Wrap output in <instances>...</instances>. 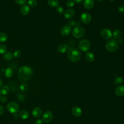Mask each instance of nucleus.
Returning a JSON list of instances; mask_svg holds the SVG:
<instances>
[{"label":"nucleus","mask_w":124,"mask_h":124,"mask_svg":"<svg viewBox=\"0 0 124 124\" xmlns=\"http://www.w3.org/2000/svg\"><path fill=\"white\" fill-rule=\"evenodd\" d=\"M48 4L52 7H56L59 3V0H47Z\"/></svg>","instance_id":"nucleus-20"},{"label":"nucleus","mask_w":124,"mask_h":124,"mask_svg":"<svg viewBox=\"0 0 124 124\" xmlns=\"http://www.w3.org/2000/svg\"><path fill=\"white\" fill-rule=\"evenodd\" d=\"M74 1L75 2H76V3H80V2H82L83 1V0H74Z\"/></svg>","instance_id":"nucleus-40"},{"label":"nucleus","mask_w":124,"mask_h":124,"mask_svg":"<svg viewBox=\"0 0 124 124\" xmlns=\"http://www.w3.org/2000/svg\"><path fill=\"white\" fill-rule=\"evenodd\" d=\"M123 80H124L123 78L122 77H118L115 78V79L114 80V83L115 84H120L123 83Z\"/></svg>","instance_id":"nucleus-27"},{"label":"nucleus","mask_w":124,"mask_h":124,"mask_svg":"<svg viewBox=\"0 0 124 124\" xmlns=\"http://www.w3.org/2000/svg\"><path fill=\"white\" fill-rule=\"evenodd\" d=\"M81 21L84 24H88L92 20V16L88 13H84L80 16Z\"/></svg>","instance_id":"nucleus-9"},{"label":"nucleus","mask_w":124,"mask_h":124,"mask_svg":"<svg viewBox=\"0 0 124 124\" xmlns=\"http://www.w3.org/2000/svg\"><path fill=\"white\" fill-rule=\"evenodd\" d=\"M110 1H114V0H109Z\"/></svg>","instance_id":"nucleus-42"},{"label":"nucleus","mask_w":124,"mask_h":124,"mask_svg":"<svg viewBox=\"0 0 124 124\" xmlns=\"http://www.w3.org/2000/svg\"><path fill=\"white\" fill-rule=\"evenodd\" d=\"M4 111V108L1 105H0V116L3 113Z\"/></svg>","instance_id":"nucleus-37"},{"label":"nucleus","mask_w":124,"mask_h":124,"mask_svg":"<svg viewBox=\"0 0 124 124\" xmlns=\"http://www.w3.org/2000/svg\"><path fill=\"white\" fill-rule=\"evenodd\" d=\"M71 27L69 25H65L63 26L60 31L61 33L63 36H67L70 34L71 32Z\"/></svg>","instance_id":"nucleus-10"},{"label":"nucleus","mask_w":124,"mask_h":124,"mask_svg":"<svg viewBox=\"0 0 124 124\" xmlns=\"http://www.w3.org/2000/svg\"><path fill=\"white\" fill-rule=\"evenodd\" d=\"M19 107L18 105L16 103L11 102L9 103L7 105V110L11 113H16L19 110Z\"/></svg>","instance_id":"nucleus-5"},{"label":"nucleus","mask_w":124,"mask_h":124,"mask_svg":"<svg viewBox=\"0 0 124 124\" xmlns=\"http://www.w3.org/2000/svg\"><path fill=\"white\" fill-rule=\"evenodd\" d=\"M53 118V114L50 111H45L42 116V120L45 123H48L50 122Z\"/></svg>","instance_id":"nucleus-8"},{"label":"nucleus","mask_w":124,"mask_h":124,"mask_svg":"<svg viewBox=\"0 0 124 124\" xmlns=\"http://www.w3.org/2000/svg\"><path fill=\"white\" fill-rule=\"evenodd\" d=\"M15 1L19 5H23L27 2V0H15Z\"/></svg>","instance_id":"nucleus-33"},{"label":"nucleus","mask_w":124,"mask_h":124,"mask_svg":"<svg viewBox=\"0 0 124 124\" xmlns=\"http://www.w3.org/2000/svg\"><path fill=\"white\" fill-rule=\"evenodd\" d=\"M121 35V32L120 30H119L118 29H116L115 31H114L113 34H112L113 37L114 38V39H119Z\"/></svg>","instance_id":"nucleus-23"},{"label":"nucleus","mask_w":124,"mask_h":124,"mask_svg":"<svg viewBox=\"0 0 124 124\" xmlns=\"http://www.w3.org/2000/svg\"><path fill=\"white\" fill-rule=\"evenodd\" d=\"M67 56L70 61L72 62H77L80 59L81 53L77 49L70 48L68 50Z\"/></svg>","instance_id":"nucleus-2"},{"label":"nucleus","mask_w":124,"mask_h":124,"mask_svg":"<svg viewBox=\"0 0 124 124\" xmlns=\"http://www.w3.org/2000/svg\"><path fill=\"white\" fill-rule=\"evenodd\" d=\"M28 3L29 6L32 7H34L36 6L37 2L36 0H29L28 1Z\"/></svg>","instance_id":"nucleus-28"},{"label":"nucleus","mask_w":124,"mask_h":124,"mask_svg":"<svg viewBox=\"0 0 124 124\" xmlns=\"http://www.w3.org/2000/svg\"></svg>","instance_id":"nucleus-44"},{"label":"nucleus","mask_w":124,"mask_h":124,"mask_svg":"<svg viewBox=\"0 0 124 124\" xmlns=\"http://www.w3.org/2000/svg\"><path fill=\"white\" fill-rule=\"evenodd\" d=\"M118 11L120 13H124V5H121L118 8Z\"/></svg>","instance_id":"nucleus-36"},{"label":"nucleus","mask_w":124,"mask_h":124,"mask_svg":"<svg viewBox=\"0 0 124 124\" xmlns=\"http://www.w3.org/2000/svg\"><path fill=\"white\" fill-rule=\"evenodd\" d=\"M85 59L89 62H93L95 59L94 55L91 52H87L85 54Z\"/></svg>","instance_id":"nucleus-18"},{"label":"nucleus","mask_w":124,"mask_h":124,"mask_svg":"<svg viewBox=\"0 0 124 124\" xmlns=\"http://www.w3.org/2000/svg\"><path fill=\"white\" fill-rule=\"evenodd\" d=\"M19 116L23 119H26L29 117V113L27 111L22 110L19 112Z\"/></svg>","instance_id":"nucleus-19"},{"label":"nucleus","mask_w":124,"mask_h":124,"mask_svg":"<svg viewBox=\"0 0 124 124\" xmlns=\"http://www.w3.org/2000/svg\"><path fill=\"white\" fill-rule=\"evenodd\" d=\"M94 4L93 0H84L83 2V6L86 9H92Z\"/></svg>","instance_id":"nucleus-12"},{"label":"nucleus","mask_w":124,"mask_h":124,"mask_svg":"<svg viewBox=\"0 0 124 124\" xmlns=\"http://www.w3.org/2000/svg\"><path fill=\"white\" fill-rule=\"evenodd\" d=\"M68 49V46L65 44H62L60 45L58 47V51L61 53L66 52Z\"/></svg>","instance_id":"nucleus-17"},{"label":"nucleus","mask_w":124,"mask_h":124,"mask_svg":"<svg viewBox=\"0 0 124 124\" xmlns=\"http://www.w3.org/2000/svg\"><path fill=\"white\" fill-rule=\"evenodd\" d=\"M32 69L27 65L21 66L17 72L18 78L21 81H26L29 80L32 77Z\"/></svg>","instance_id":"nucleus-1"},{"label":"nucleus","mask_w":124,"mask_h":124,"mask_svg":"<svg viewBox=\"0 0 124 124\" xmlns=\"http://www.w3.org/2000/svg\"><path fill=\"white\" fill-rule=\"evenodd\" d=\"M31 11L30 7L27 5H23L20 8V12L23 15H28Z\"/></svg>","instance_id":"nucleus-16"},{"label":"nucleus","mask_w":124,"mask_h":124,"mask_svg":"<svg viewBox=\"0 0 124 124\" xmlns=\"http://www.w3.org/2000/svg\"><path fill=\"white\" fill-rule=\"evenodd\" d=\"M0 100L1 102L2 103H6L7 100H8V99L6 97V96H0Z\"/></svg>","instance_id":"nucleus-34"},{"label":"nucleus","mask_w":124,"mask_h":124,"mask_svg":"<svg viewBox=\"0 0 124 124\" xmlns=\"http://www.w3.org/2000/svg\"><path fill=\"white\" fill-rule=\"evenodd\" d=\"M85 32L84 29L79 26L75 27L72 32L73 36L76 38H82L84 35Z\"/></svg>","instance_id":"nucleus-4"},{"label":"nucleus","mask_w":124,"mask_h":124,"mask_svg":"<svg viewBox=\"0 0 124 124\" xmlns=\"http://www.w3.org/2000/svg\"><path fill=\"white\" fill-rule=\"evenodd\" d=\"M101 35L104 39L108 40L111 37L112 34L109 29L108 28H104L101 31Z\"/></svg>","instance_id":"nucleus-7"},{"label":"nucleus","mask_w":124,"mask_h":124,"mask_svg":"<svg viewBox=\"0 0 124 124\" xmlns=\"http://www.w3.org/2000/svg\"><path fill=\"white\" fill-rule=\"evenodd\" d=\"M13 75V70L10 68H7L5 71V76L8 78H10L12 77Z\"/></svg>","instance_id":"nucleus-25"},{"label":"nucleus","mask_w":124,"mask_h":124,"mask_svg":"<svg viewBox=\"0 0 124 124\" xmlns=\"http://www.w3.org/2000/svg\"><path fill=\"white\" fill-rule=\"evenodd\" d=\"M42 110L39 107L34 108L32 111V115L34 118H39L42 115Z\"/></svg>","instance_id":"nucleus-15"},{"label":"nucleus","mask_w":124,"mask_h":124,"mask_svg":"<svg viewBox=\"0 0 124 124\" xmlns=\"http://www.w3.org/2000/svg\"><path fill=\"white\" fill-rule=\"evenodd\" d=\"M21 52L20 50H16L13 55H14V56L15 57V58H19L20 56H21Z\"/></svg>","instance_id":"nucleus-32"},{"label":"nucleus","mask_w":124,"mask_h":124,"mask_svg":"<svg viewBox=\"0 0 124 124\" xmlns=\"http://www.w3.org/2000/svg\"><path fill=\"white\" fill-rule=\"evenodd\" d=\"M75 12L73 9H69L66 10L63 14V16L67 19L71 18L73 17L75 15Z\"/></svg>","instance_id":"nucleus-11"},{"label":"nucleus","mask_w":124,"mask_h":124,"mask_svg":"<svg viewBox=\"0 0 124 124\" xmlns=\"http://www.w3.org/2000/svg\"><path fill=\"white\" fill-rule=\"evenodd\" d=\"M20 90L22 92H25L28 89V85L26 83H22L19 87Z\"/></svg>","instance_id":"nucleus-26"},{"label":"nucleus","mask_w":124,"mask_h":124,"mask_svg":"<svg viewBox=\"0 0 124 124\" xmlns=\"http://www.w3.org/2000/svg\"><path fill=\"white\" fill-rule=\"evenodd\" d=\"M115 93L116 95L122 96L124 95V86L121 85L117 87L115 90Z\"/></svg>","instance_id":"nucleus-14"},{"label":"nucleus","mask_w":124,"mask_h":124,"mask_svg":"<svg viewBox=\"0 0 124 124\" xmlns=\"http://www.w3.org/2000/svg\"><path fill=\"white\" fill-rule=\"evenodd\" d=\"M2 84H3V82L1 80V79H0V88L2 86Z\"/></svg>","instance_id":"nucleus-41"},{"label":"nucleus","mask_w":124,"mask_h":124,"mask_svg":"<svg viewBox=\"0 0 124 124\" xmlns=\"http://www.w3.org/2000/svg\"><path fill=\"white\" fill-rule=\"evenodd\" d=\"M106 49L110 52H114L118 50V44L115 39L108 40L106 44Z\"/></svg>","instance_id":"nucleus-3"},{"label":"nucleus","mask_w":124,"mask_h":124,"mask_svg":"<svg viewBox=\"0 0 124 124\" xmlns=\"http://www.w3.org/2000/svg\"><path fill=\"white\" fill-rule=\"evenodd\" d=\"M72 113L73 114V115L76 117H79L81 116L82 114V110L81 109L77 106L74 107L71 110Z\"/></svg>","instance_id":"nucleus-13"},{"label":"nucleus","mask_w":124,"mask_h":124,"mask_svg":"<svg viewBox=\"0 0 124 124\" xmlns=\"http://www.w3.org/2000/svg\"><path fill=\"white\" fill-rule=\"evenodd\" d=\"M118 44L119 43V44H121L123 42V39H118V41H117Z\"/></svg>","instance_id":"nucleus-39"},{"label":"nucleus","mask_w":124,"mask_h":124,"mask_svg":"<svg viewBox=\"0 0 124 124\" xmlns=\"http://www.w3.org/2000/svg\"><path fill=\"white\" fill-rule=\"evenodd\" d=\"M68 24V25H69V26H70V27H71V26L74 27V26H75V25H76V22H75L74 20H70L69 21Z\"/></svg>","instance_id":"nucleus-35"},{"label":"nucleus","mask_w":124,"mask_h":124,"mask_svg":"<svg viewBox=\"0 0 124 124\" xmlns=\"http://www.w3.org/2000/svg\"><path fill=\"white\" fill-rule=\"evenodd\" d=\"M13 56H14V55L12 53V52L10 51H8L5 52L4 54L3 58L6 60H10L13 58Z\"/></svg>","instance_id":"nucleus-22"},{"label":"nucleus","mask_w":124,"mask_h":124,"mask_svg":"<svg viewBox=\"0 0 124 124\" xmlns=\"http://www.w3.org/2000/svg\"><path fill=\"white\" fill-rule=\"evenodd\" d=\"M91 46L90 41L87 39H83L79 43V48L82 51H87Z\"/></svg>","instance_id":"nucleus-6"},{"label":"nucleus","mask_w":124,"mask_h":124,"mask_svg":"<svg viewBox=\"0 0 124 124\" xmlns=\"http://www.w3.org/2000/svg\"><path fill=\"white\" fill-rule=\"evenodd\" d=\"M7 47L4 45H0V54H4L7 52Z\"/></svg>","instance_id":"nucleus-29"},{"label":"nucleus","mask_w":124,"mask_h":124,"mask_svg":"<svg viewBox=\"0 0 124 124\" xmlns=\"http://www.w3.org/2000/svg\"><path fill=\"white\" fill-rule=\"evenodd\" d=\"M10 91V88L8 86H2L0 90V93L2 95L7 94Z\"/></svg>","instance_id":"nucleus-21"},{"label":"nucleus","mask_w":124,"mask_h":124,"mask_svg":"<svg viewBox=\"0 0 124 124\" xmlns=\"http://www.w3.org/2000/svg\"><path fill=\"white\" fill-rule=\"evenodd\" d=\"M66 4L68 7H72L75 4V1L73 0H68L67 1Z\"/></svg>","instance_id":"nucleus-31"},{"label":"nucleus","mask_w":124,"mask_h":124,"mask_svg":"<svg viewBox=\"0 0 124 124\" xmlns=\"http://www.w3.org/2000/svg\"><path fill=\"white\" fill-rule=\"evenodd\" d=\"M42 124V120L41 119H38L35 120V124Z\"/></svg>","instance_id":"nucleus-38"},{"label":"nucleus","mask_w":124,"mask_h":124,"mask_svg":"<svg viewBox=\"0 0 124 124\" xmlns=\"http://www.w3.org/2000/svg\"><path fill=\"white\" fill-rule=\"evenodd\" d=\"M98 1H102L103 0H97Z\"/></svg>","instance_id":"nucleus-43"},{"label":"nucleus","mask_w":124,"mask_h":124,"mask_svg":"<svg viewBox=\"0 0 124 124\" xmlns=\"http://www.w3.org/2000/svg\"><path fill=\"white\" fill-rule=\"evenodd\" d=\"M56 11L58 14H62L64 12V9L61 6H58L56 7Z\"/></svg>","instance_id":"nucleus-30"},{"label":"nucleus","mask_w":124,"mask_h":124,"mask_svg":"<svg viewBox=\"0 0 124 124\" xmlns=\"http://www.w3.org/2000/svg\"><path fill=\"white\" fill-rule=\"evenodd\" d=\"M8 38L7 35L4 32L0 33V43L5 42Z\"/></svg>","instance_id":"nucleus-24"}]
</instances>
